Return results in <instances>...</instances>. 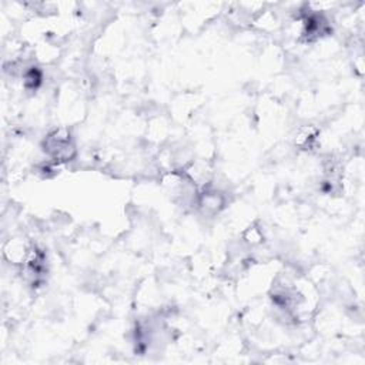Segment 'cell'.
Listing matches in <instances>:
<instances>
[{
    "label": "cell",
    "mask_w": 365,
    "mask_h": 365,
    "mask_svg": "<svg viewBox=\"0 0 365 365\" xmlns=\"http://www.w3.org/2000/svg\"><path fill=\"white\" fill-rule=\"evenodd\" d=\"M44 150H47V153L51 157H54L60 161L68 160L74 154V145L70 140V134L66 133L64 130H58V131L51 133L46 140V148Z\"/></svg>",
    "instance_id": "1"
}]
</instances>
